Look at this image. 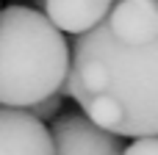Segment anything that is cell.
I'll use <instances>...</instances> for the list:
<instances>
[{"instance_id":"6da1fadb","label":"cell","mask_w":158,"mask_h":155,"mask_svg":"<svg viewBox=\"0 0 158 155\" xmlns=\"http://www.w3.org/2000/svg\"><path fill=\"white\" fill-rule=\"evenodd\" d=\"M64 94L117 136H158V39L119 42L103 19L75 39Z\"/></svg>"},{"instance_id":"7a4b0ae2","label":"cell","mask_w":158,"mask_h":155,"mask_svg":"<svg viewBox=\"0 0 158 155\" xmlns=\"http://www.w3.org/2000/svg\"><path fill=\"white\" fill-rule=\"evenodd\" d=\"M72 53L64 31L42 11L8 6L0 11V103L31 108L64 94Z\"/></svg>"},{"instance_id":"3957f363","label":"cell","mask_w":158,"mask_h":155,"mask_svg":"<svg viewBox=\"0 0 158 155\" xmlns=\"http://www.w3.org/2000/svg\"><path fill=\"white\" fill-rule=\"evenodd\" d=\"M56 155H122L117 133L100 128L86 114H64L53 122Z\"/></svg>"},{"instance_id":"277c9868","label":"cell","mask_w":158,"mask_h":155,"mask_svg":"<svg viewBox=\"0 0 158 155\" xmlns=\"http://www.w3.org/2000/svg\"><path fill=\"white\" fill-rule=\"evenodd\" d=\"M0 155H56L53 130L28 108L0 103Z\"/></svg>"},{"instance_id":"5b68a950","label":"cell","mask_w":158,"mask_h":155,"mask_svg":"<svg viewBox=\"0 0 158 155\" xmlns=\"http://www.w3.org/2000/svg\"><path fill=\"white\" fill-rule=\"evenodd\" d=\"M106 22L119 42L150 44L158 39V0H117Z\"/></svg>"},{"instance_id":"8992f818","label":"cell","mask_w":158,"mask_h":155,"mask_svg":"<svg viewBox=\"0 0 158 155\" xmlns=\"http://www.w3.org/2000/svg\"><path fill=\"white\" fill-rule=\"evenodd\" d=\"M117 0H44V14L64 33H86L97 28L114 8Z\"/></svg>"},{"instance_id":"52a82bcc","label":"cell","mask_w":158,"mask_h":155,"mask_svg":"<svg viewBox=\"0 0 158 155\" xmlns=\"http://www.w3.org/2000/svg\"><path fill=\"white\" fill-rule=\"evenodd\" d=\"M33 116H39L42 122H50V119H58V111H61V94H53L47 100H39L28 108Z\"/></svg>"},{"instance_id":"ba28073f","label":"cell","mask_w":158,"mask_h":155,"mask_svg":"<svg viewBox=\"0 0 158 155\" xmlns=\"http://www.w3.org/2000/svg\"><path fill=\"white\" fill-rule=\"evenodd\" d=\"M122 155H158V136H139Z\"/></svg>"},{"instance_id":"9c48e42d","label":"cell","mask_w":158,"mask_h":155,"mask_svg":"<svg viewBox=\"0 0 158 155\" xmlns=\"http://www.w3.org/2000/svg\"><path fill=\"white\" fill-rule=\"evenodd\" d=\"M36 3H42V6H44V0H36Z\"/></svg>"}]
</instances>
